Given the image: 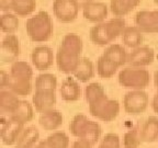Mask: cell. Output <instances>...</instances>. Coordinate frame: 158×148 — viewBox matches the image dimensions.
I'll use <instances>...</instances> for the list:
<instances>
[{"mask_svg":"<svg viewBox=\"0 0 158 148\" xmlns=\"http://www.w3.org/2000/svg\"><path fill=\"white\" fill-rule=\"evenodd\" d=\"M85 98L89 104V112L94 117L103 122H112L120 113V103L106 96L99 82H91L85 89Z\"/></svg>","mask_w":158,"mask_h":148,"instance_id":"cell-1","label":"cell"},{"mask_svg":"<svg viewBox=\"0 0 158 148\" xmlns=\"http://www.w3.org/2000/svg\"><path fill=\"white\" fill-rule=\"evenodd\" d=\"M82 41L76 33H68L64 36L56 54V64L64 74H74L80 62Z\"/></svg>","mask_w":158,"mask_h":148,"instance_id":"cell-2","label":"cell"},{"mask_svg":"<svg viewBox=\"0 0 158 148\" xmlns=\"http://www.w3.org/2000/svg\"><path fill=\"white\" fill-rule=\"evenodd\" d=\"M33 69L27 62L17 60L11 65L6 88L18 97H25L32 91Z\"/></svg>","mask_w":158,"mask_h":148,"instance_id":"cell-3","label":"cell"},{"mask_svg":"<svg viewBox=\"0 0 158 148\" xmlns=\"http://www.w3.org/2000/svg\"><path fill=\"white\" fill-rule=\"evenodd\" d=\"M69 131L73 136L80 141H85L94 147L99 142L102 128L98 122L89 120L85 114H76L69 124Z\"/></svg>","mask_w":158,"mask_h":148,"instance_id":"cell-4","label":"cell"},{"mask_svg":"<svg viewBox=\"0 0 158 148\" xmlns=\"http://www.w3.org/2000/svg\"><path fill=\"white\" fill-rule=\"evenodd\" d=\"M123 18H113L106 22L97 23L90 30V39L99 46H106L112 43L125 30Z\"/></svg>","mask_w":158,"mask_h":148,"instance_id":"cell-5","label":"cell"},{"mask_svg":"<svg viewBox=\"0 0 158 148\" xmlns=\"http://www.w3.org/2000/svg\"><path fill=\"white\" fill-rule=\"evenodd\" d=\"M25 30L29 37L35 43L46 42L53 34V22L46 11H40L27 19Z\"/></svg>","mask_w":158,"mask_h":148,"instance_id":"cell-6","label":"cell"},{"mask_svg":"<svg viewBox=\"0 0 158 148\" xmlns=\"http://www.w3.org/2000/svg\"><path fill=\"white\" fill-rule=\"evenodd\" d=\"M151 76L148 70L138 67H126L118 74V82L123 88L143 90L149 84Z\"/></svg>","mask_w":158,"mask_h":148,"instance_id":"cell-7","label":"cell"},{"mask_svg":"<svg viewBox=\"0 0 158 148\" xmlns=\"http://www.w3.org/2000/svg\"><path fill=\"white\" fill-rule=\"evenodd\" d=\"M149 102V97L143 90H132L123 98V106L127 114L138 115L146 111Z\"/></svg>","mask_w":158,"mask_h":148,"instance_id":"cell-8","label":"cell"},{"mask_svg":"<svg viewBox=\"0 0 158 148\" xmlns=\"http://www.w3.org/2000/svg\"><path fill=\"white\" fill-rule=\"evenodd\" d=\"M79 6L76 0H54L53 11L60 22L68 23L74 21L79 12Z\"/></svg>","mask_w":158,"mask_h":148,"instance_id":"cell-9","label":"cell"},{"mask_svg":"<svg viewBox=\"0 0 158 148\" xmlns=\"http://www.w3.org/2000/svg\"><path fill=\"white\" fill-rule=\"evenodd\" d=\"M24 124L15 122L10 118L1 117V141L5 145H15L20 135L24 131Z\"/></svg>","mask_w":158,"mask_h":148,"instance_id":"cell-10","label":"cell"},{"mask_svg":"<svg viewBox=\"0 0 158 148\" xmlns=\"http://www.w3.org/2000/svg\"><path fill=\"white\" fill-rule=\"evenodd\" d=\"M20 55V43L19 39L15 34H7L1 42V54L0 59L2 64L17 62Z\"/></svg>","mask_w":158,"mask_h":148,"instance_id":"cell-11","label":"cell"},{"mask_svg":"<svg viewBox=\"0 0 158 148\" xmlns=\"http://www.w3.org/2000/svg\"><path fill=\"white\" fill-rule=\"evenodd\" d=\"M135 24L142 33H158V10H142L135 15Z\"/></svg>","mask_w":158,"mask_h":148,"instance_id":"cell-12","label":"cell"},{"mask_svg":"<svg viewBox=\"0 0 158 148\" xmlns=\"http://www.w3.org/2000/svg\"><path fill=\"white\" fill-rule=\"evenodd\" d=\"M155 59V52L149 46H139L137 48H134L128 54L127 63L132 67H145L151 65Z\"/></svg>","mask_w":158,"mask_h":148,"instance_id":"cell-13","label":"cell"},{"mask_svg":"<svg viewBox=\"0 0 158 148\" xmlns=\"http://www.w3.org/2000/svg\"><path fill=\"white\" fill-rule=\"evenodd\" d=\"M31 59L37 70H46L54 63V54L48 46H36L32 51Z\"/></svg>","mask_w":158,"mask_h":148,"instance_id":"cell-14","label":"cell"},{"mask_svg":"<svg viewBox=\"0 0 158 148\" xmlns=\"http://www.w3.org/2000/svg\"><path fill=\"white\" fill-rule=\"evenodd\" d=\"M33 105L40 113L54 109L56 104V94L54 90H35L32 97Z\"/></svg>","mask_w":158,"mask_h":148,"instance_id":"cell-15","label":"cell"},{"mask_svg":"<svg viewBox=\"0 0 158 148\" xmlns=\"http://www.w3.org/2000/svg\"><path fill=\"white\" fill-rule=\"evenodd\" d=\"M20 101L17 94L10 90L1 89L0 91V114L1 117L9 118L17 110Z\"/></svg>","mask_w":158,"mask_h":148,"instance_id":"cell-16","label":"cell"},{"mask_svg":"<svg viewBox=\"0 0 158 148\" xmlns=\"http://www.w3.org/2000/svg\"><path fill=\"white\" fill-rule=\"evenodd\" d=\"M82 13L90 22L101 23L108 17V7L103 2H91L82 9Z\"/></svg>","mask_w":158,"mask_h":148,"instance_id":"cell-17","label":"cell"},{"mask_svg":"<svg viewBox=\"0 0 158 148\" xmlns=\"http://www.w3.org/2000/svg\"><path fill=\"white\" fill-rule=\"evenodd\" d=\"M59 93L64 101L66 102H75L80 98V87L79 84L73 77H67L63 80L62 86L59 89Z\"/></svg>","mask_w":158,"mask_h":148,"instance_id":"cell-18","label":"cell"},{"mask_svg":"<svg viewBox=\"0 0 158 148\" xmlns=\"http://www.w3.org/2000/svg\"><path fill=\"white\" fill-rule=\"evenodd\" d=\"M142 142L154 143L158 139V117L149 116L143 122L138 123Z\"/></svg>","mask_w":158,"mask_h":148,"instance_id":"cell-19","label":"cell"},{"mask_svg":"<svg viewBox=\"0 0 158 148\" xmlns=\"http://www.w3.org/2000/svg\"><path fill=\"white\" fill-rule=\"evenodd\" d=\"M64 117L63 114L58 110H48L43 113H41L39 117V123L46 131H56L63 124Z\"/></svg>","mask_w":158,"mask_h":148,"instance_id":"cell-20","label":"cell"},{"mask_svg":"<svg viewBox=\"0 0 158 148\" xmlns=\"http://www.w3.org/2000/svg\"><path fill=\"white\" fill-rule=\"evenodd\" d=\"M69 137L65 132H54L33 148H69Z\"/></svg>","mask_w":158,"mask_h":148,"instance_id":"cell-21","label":"cell"},{"mask_svg":"<svg viewBox=\"0 0 158 148\" xmlns=\"http://www.w3.org/2000/svg\"><path fill=\"white\" fill-rule=\"evenodd\" d=\"M102 55L111 63H113L115 66H118V68L123 66L124 64H126L128 59L126 49L120 44L110 45L108 48H106V51H104Z\"/></svg>","mask_w":158,"mask_h":148,"instance_id":"cell-22","label":"cell"},{"mask_svg":"<svg viewBox=\"0 0 158 148\" xmlns=\"http://www.w3.org/2000/svg\"><path fill=\"white\" fill-rule=\"evenodd\" d=\"M40 139V132L35 126H27L20 135L15 148H33Z\"/></svg>","mask_w":158,"mask_h":148,"instance_id":"cell-23","label":"cell"},{"mask_svg":"<svg viewBox=\"0 0 158 148\" xmlns=\"http://www.w3.org/2000/svg\"><path fill=\"white\" fill-rule=\"evenodd\" d=\"M141 3V0H111L110 9L116 18H122L130 13Z\"/></svg>","mask_w":158,"mask_h":148,"instance_id":"cell-24","label":"cell"},{"mask_svg":"<svg viewBox=\"0 0 158 148\" xmlns=\"http://www.w3.org/2000/svg\"><path fill=\"white\" fill-rule=\"evenodd\" d=\"M73 75L79 81L88 82L94 76V66L92 62L89 58H86V57L81 58L79 62L78 67Z\"/></svg>","mask_w":158,"mask_h":148,"instance_id":"cell-25","label":"cell"},{"mask_svg":"<svg viewBox=\"0 0 158 148\" xmlns=\"http://www.w3.org/2000/svg\"><path fill=\"white\" fill-rule=\"evenodd\" d=\"M34 112H33V106L30 102L25 101V100H21L18 105L17 110L13 112V114L10 116V120H13L15 122H20V123L25 124L30 122L33 118Z\"/></svg>","mask_w":158,"mask_h":148,"instance_id":"cell-26","label":"cell"},{"mask_svg":"<svg viewBox=\"0 0 158 148\" xmlns=\"http://www.w3.org/2000/svg\"><path fill=\"white\" fill-rule=\"evenodd\" d=\"M122 42L127 47L137 48L143 42V34L137 27H126L122 33Z\"/></svg>","mask_w":158,"mask_h":148,"instance_id":"cell-27","label":"cell"},{"mask_svg":"<svg viewBox=\"0 0 158 148\" xmlns=\"http://www.w3.org/2000/svg\"><path fill=\"white\" fill-rule=\"evenodd\" d=\"M118 69V67L110 62L109 59H106L103 55L99 57L97 60V72L103 79H109L113 77Z\"/></svg>","mask_w":158,"mask_h":148,"instance_id":"cell-28","label":"cell"},{"mask_svg":"<svg viewBox=\"0 0 158 148\" xmlns=\"http://www.w3.org/2000/svg\"><path fill=\"white\" fill-rule=\"evenodd\" d=\"M57 78L53 74H41L35 79V90H56Z\"/></svg>","mask_w":158,"mask_h":148,"instance_id":"cell-29","label":"cell"},{"mask_svg":"<svg viewBox=\"0 0 158 148\" xmlns=\"http://www.w3.org/2000/svg\"><path fill=\"white\" fill-rule=\"evenodd\" d=\"M36 7V0H13L12 10L19 17L31 14Z\"/></svg>","mask_w":158,"mask_h":148,"instance_id":"cell-30","label":"cell"},{"mask_svg":"<svg viewBox=\"0 0 158 148\" xmlns=\"http://www.w3.org/2000/svg\"><path fill=\"white\" fill-rule=\"evenodd\" d=\"M0 27L3 33L13 34L19 27V20L15 14L7 12L3 13L0 19Z\"/></svg>","mask_w":158,"mask_h":148,"instance_id":"cell-31","label":"cell"},{"mask_svg":"<svg viewBox=\"0 0 158 148\" xmlns=\"http://www.w3.org/2000/svg\"><path fill=\"white\" fill-rule=\"evenodd\" d=\"M141 134H139V125L134 126L132 130L126 132L123 136V146L124 148H138L141 145Z\"/></svg>","mask_w":158,"mask_h":148,"instance_id":"cell-32","label":"cell"},{"mask_svg":"<svg viewBox=\"0 0 158 148\" xmlns=\"http://www.w3.org/2000/svg\"><path fill=\"white\" fill-rule=\"evenodd\" d=\"M98 148H121V141L118 134L109 133L102 138Z\"/></svg>","mask_w":158,"mask_h":148,"instance_id":"cell-33","label":"cell"},{"mask_svg":"<svg viewBox=\"0 0 158 148\" xmlns=\"http://www.w3.org/2000/svg\"><path fill=\"white\" fill-rule=\"evenodd\" d=\"M12 3L13 0H0V9L5 12H9L12 10Z\"/></svg>","mask_w":158,"mask_h":148,"instance_id":"cell-34","label":"cell"},{"mask_svg":"<svg viewBox=\"0 0 158 148\" xmlns=\"http://www.w3.org/2000/svg\"><path fill=\"white\" fill-rule=\"evenodd\" d=\"M70 148H92V146L89 143L85 141H80V139H77L73 143L72 147Z\"/></svg>","mask_w":158,"mask_h":148,"instance_id":"cell-35","label":"cell"},{"mask_svg":"<svg viewBox=\"0 0 158 148\" xmlns=\"http://www.w3.org/2000/svg\"><path fill=\"white\" fill-rule=\"evenodd\" d=\"M8 77H9V74H7L5 70L0 72V88L1 89H5L6 86H7Z\"/></svg>","mask_w":158,"mask_h":148,"instance_id":"cell-36","label":"cell"},{"mask_svg":"<svg viewBox=\"0 0 158 148\" xmlns=\"http://www.w3.org/2000/svg\"><path fill=\"white\" fill-rule=\"evenodd\" d=\"M152 106H153V110L155 111V113L158 114V89H157V92H156V94L154 96V98H153V101H152Z\"/></svg>","mask_w":158,"mask_h":148,"instance_id":"cell-37","label":"cell"},{"mask_svg":"<svg viewBox=\"0 0 158 148\" xmlns=\"http://www.w3.org/2000/svg\"><path fill=\"white\" fill-rule=\"evenodd\" d=\"M76 1H77V3H78L79 8H82V9H84L86 6H88L89 3L94 2V0H76Z\"/></svg>","mask_w":158,"mask_h":148,"instance_id":"cell-38","label":"cell"},{"mask_svg":"<svg viewBox=\"0 0 158 148\" xmlns=\"http://www.w3.org/2000/svg\"><path fill=\"white\" fill-rule=\"evenodd\" d=\"M154 82H155V86L158 89V70L155 72V76H154Z\"/></svg>","mask_w":158,"mask_h":148,"instance_id":"cell-39","label":"cell"},{"mask_svg":"<svg viewBox=\"0 0 158 148\" xmlns=\"http://www.w3.org/2000/svg\"><path fill=\"white\" fill-rule=\"evenodd\" d=\"M154 1H155V3H156V5H158V0H154Z\"/></svg>","mask_w":158,"mask_h":148,"instance_id":"cell-40","label":"cell"}]
</instances>
